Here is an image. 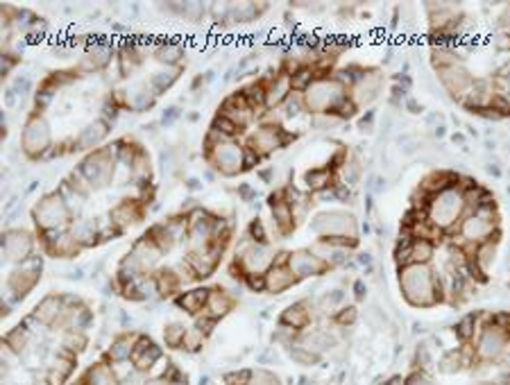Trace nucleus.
<instances>
[{"instance_id": "29", "label": "nucleus", "mask_w": 510, "mask_h": 385, "mask_svg": "<svg viewBox=\"0 0 510 385\" xmlns=\"http://www.w3.org/2000/svg\"><path fill=\"white\" fill-rule=\"evenodd\" d=\"M69 231H71V236L75 238V243H77V245H82V247L93 245V243L98 241V236H100L98 224H95L93 220H84V218L73 220Z\"/></svg>"}, {"instance_id": "54", "label": "nucleus", "mask_w": 510, "mask_h": 385, "mask_svg": "<svg viewBox=\"0 0 510 385\" xmlns=\"http://www.w3.org/2000/svg\"><path fill=\"white\" fill-rule=\"evenodd\" d=\"M180 116H182V109L177 107V105H173V107H168V109L163 111L161 125H166V127H170V125H173L175 120H180Z\"/></svg>"}, {"instance_id": "57", "label": "nucleus", "mask_w": 510, "mask_h": 385, "mask_svg": "<svg viewBox=\"0 0 510 385\" xmlns=\"http://www.w3.org/2000/svg\"><path fill=\"white\" fill-rule=\"evenodd\" d=\"M12 88L16 91V93L25 96L28 91L32 88V82H30V77H28V75H21V77H16V79H14V84H12Z\"/></svg>"}, {"instance_id": "50", "label": "nucleus", "mask_w": 510, "mask_h": 385, "mask_svg": "<svg viewBox=\"0 0 510 385\" xmlns=\"http://www.w3.org/2000/svg\"><path fill=\"white\" fill-rule=\"evenodd\" d=\"M202 343H204L202 331H199V328H191V331L186 333L184 349H188V351H197V349H202Z\"/></svg>"}, {"instance_id": "43", "label": "nucleus", "mask_w": 510, "mask_h": 385, "mask_svg": "<svg viewBox=\"0 0 510 385\" xmlns=\"http://www.w3.org/2000/svg\"><path fill=\"white\" fill-rule=\"evenodd\" d=\"M204 14H207V9L202 3H177V16H182L184 21L197 23L204 18Z\"/></svg>"}, {"instance_id": "11", "label": "nucleus", "mask_w": 510, "mask_h": 385, "mask_svg": "<svg viewBox=\"0 0 510 385\" xmlns=\"http://www.w3.org/2000/svg\"><path fill=\"white\" fill-rule=\"evenodd\" d=\"M243 156H245V150L240 145H236L234 141H223L211 147V163L216 166L218 173H223L227 177L236 175L243 170Z\"/></svg>"}, {"instance_id": "2", "label": "nucleus", "mask_w": 510, "mask_h": 385, "mask_svg": "<svg viewBox=\"0 0 510 385\" xmlns=\"http://www.w3.org/2000/svg\"><path fill=\"white\" fill-rule=\"evenodd\" d=\"M345 98V84L338 77H320L304 91V107L323 116V113L336 111Z\"/></svg>"}, {"instance_id": "40", "label": "nucleus", "mask_w": 510, "mask_h": 385, "mask_svg": "<svg viewBox=\"0 0 510 385\" xmlns=\"http://www.w3.org/2000/svg\"><path fill=\"white\" fill-rule=\"evenodd\" d=\"M59 195L64 197V202H66V207L71 209V213L73 215H77L82 211V207H84V200H86V195H82L80 190H75L69 181H64L62 184V188H59Z\"/></svg>"}, {"instance_id": "20", "label": "nucleus", "mask_w": 510, "mask_h": 385, "mask_svg": "<svg viewBox=\"0 0 510 385\" xmlns=\"http://www.w3.org/2000/svg\"><path fill=\"white\" fill-rule=\"evenodd\" d=\"M263 279H265V290H270L274 294L288 290L297 281V277L293 275V270L288 268V263H284V260H274V265L265 272Z\"/></svg>"}, {"instance_id": "21", "label": "nucleus", "mask_w": 510, "mask_h": 385, "mask_svg": "<svg viewBox=\"0 0 510 385\" xmlns=\"http://www.w3.org/2000/svg\"><path fill=\"white\" fill-rule=\"evenodd\" d=\"M141 220V209L137 200H123L116 209L109 211V222L116 226L118 231L127 229L129 224H137Z\"/></svg>"}, {"instance_id": "44", "label": "nucleus", "mask_w": 510, "mask_h": 385, "mask_svg": "<svg viewBox=\"0 0 510 385\" xmlns=\"http://www.w3.org/2000/svg\"><path fill=\"white\" fill-rule=\"evenodd\" d=\"M342 304H345V290H331L327 292L323 299H320V311L323 313H334V311H340Z\"/></svg>"}, {"instance_id": "13", "label": "nucleus", "mask_w": 510, "mask_h": 385, "mask_svg": "<svg viewBox=\"0 0 510 385\" xmlns=\"http://www.w3.org/2000/svg\"><path fill=\"white\" fill-rule=\"evenodd\" d=\"M35 241L23 229H7L3 236V256L9 263H25L32 254Z\"/></svg>"}, {"instance_id": "45", "label": "nucleus", "mask_w": 510, "mask_h": 385, "mask_svg": "<svg viewBox=\"0 0 510 385\" xmlns=\"http://www.w3.org/2000/svg\"><path fill=\"white\" fill-rule=\"evenodd\" d=\"M463 362H465V358H463L460 351H449V354L440 360V369L445 374H453V372H458L463 367Z\"/></svg>"}, {"instance_id": "5", "label": "nucleus", "mask_w": 510, "mask_h": 385, "mask_svg": "<svg viewBox=\"0 0 510 385\" xmlns=\"http://www.w3.org/2000/svg\"><path fill=\"white\" fill-rule=\"evenodd\" d=\"M71 218H73V213L69 207H66V202L59 192H48V195H43L35 207V222L41 231L66 229V224L71 222Z\"/></svg>"}, {"instance_id": "46", "label": "nucleus", "mask_w": 510, "mask_h": 385, "mask_svg": "<svg viewBox=\"0 0 510 385\" xmlns=\"http://www.w3.org/2000/svg\"><path fill=\"white\" fill-rule=\"evenodd\" d=\"M291 356H293L295 362H299V365H313V362H318V354L308 351L302 345H293L291 347Z\"/></svg>"}, {"instance_id": "18", "label": "nucleus", "mask_w": 510, "mask_h": 385, "mask_svg": "<svg viewBox=\"0 0 510 385\" xmlns=\"http://www.w3.org/2000/svg\"><path fill=\"white\" fill-rule=\"evenodd\" d=\"M288 141H291V136H286L284 130L274 127V125H265V127H261V130L250 139L252 150H259L261 154H268V152L277 150V147H282V145L288 143Z\"/></svg>"}, {"instance_id": "64", "label": "nucleus", "mask_w": 510, "mask_h": 385, "mask_svg": "<svg viewBox=\"0 0 510 385\" xmlns=\"http://www.w3.org/2000/svg\"><path fill=\"white\" fill-rule=\"evenodd\" d=\"M357 297H359V299H363V283H361V281L357 283Z\"/></svg>"}, {"instance_id": "27", "label": "nucleus", "mask_w": 510, "mask_h": 385, "mask_svg": "<svg viewBox=\"0 0 510 385\" xmlns=\"http://www.w3.org/2000/svg\"><path fill=\"white\" fill-rule=\"evenodd\" d=\"M336 345V335L327 331V328H315V331H308L302 335V347H306L313 354H325L327 349H331Z\"/></svg>"}, {"instance_id": "39", "label": "nucleus", "mask_w": 510, "mask_h": 385, "mask_svg": "<svg viewBox=\"0 0 510 385\" xmlns=\"http://www.w3.org/2000/svg\"><path fill=\"white\" fill-rule=\"evenodd\" d=\"M28 340H30V331L25 326H16L12 328L7 335H5V347L9 351H14V354H23L25 347H28Z\"/></svg>"}, {"instance_id": "22", "label": "nucleus", "mask_w": 510, "mask_h": 385, "mask_svg": "<svg viewBox=\"0 0 510 385\" xmlns=\"http://www.w3.org/2000/svg\"><path fill=\"white\" fill-rule=\"evenodd\" d=\"M161 358V349L152 343L150 338H139L137 340V347H134V354H132V362H134V367L139 372H148L152 369V365Z\"/></svg>"}, {"instance_id": "30", "label": "nucleus", "mask_w": 510, "mask_h": 385, "mask_svg": "<svg viewBox=\"0 0 510 385\" xmlns=\"http://www.w3.org/2000/svg\"><path fill=\"white\" fill-rule=\"evenodd\" d=\"M308 322H311V311H308V306L304 301L288 306V309L284 311V315H282V324L288 326V328H293V331H297V328H304Z\"/></svg>"}, {"instance_id": "3", "label": "nucleus", "mask_w": 510, "mask_h": 385, "mask_svg": "<svg viewBox=\"0 0 510 385\" xmlns=\"http://www.w3.org/2000/svg\"><path fill=\"white\" fill-rule=\"evenodd\" d=\"M116 152L114 147H107V150H93L84 161L80 163V175L91 184V188H105L114 181L116 177Z\"/></svg>"}, {"instance_id": "41", "label": "nucleus", "mask_w": 510, "mask_h": 385, "mask_svg": "<svg viewBox=\"0 0 510 385\" xmlns=\"http://www.w3.org/2000/svg\"><path fill=\"white\" fill-rule=\"evenodd\" d=\"M177 75H180V68H175V71L154 73V75L150 77V86L154 88V93H163V91H168V88L177 82Z\"/></svg>"}, {"instance_id": "60", "label": "nucleus", "mask_w": 510, "mask_h": 385, "mask_svg": "<svg viewBox=\"0 0 510 385\" xmlns=\"http://www.w3.org/2000/svg\"><path fill=\"white\" fill-rule=\"evenodd\" d=\"M372 122H374V113H368V116H363V118H361L359 127L368 132V130H372Z\"/></svg>"}, {"instance_id": "15", "label": "nucleus", "mask_w": 510, "mask_h": 385, "mask_svg": "<svg viewBox=\"0 0 510 385\" xmlns=\"http://www.w3.org/2000/svg\"><path fill=\"white\" fill-rule=\"evenodd\" d=\"M438 75H440L442 86H445L453 98H460L463 93H470V88L474 84L470 71L463 64H453V66H447V68H440Z\"/></svg>"}, {"instance_id": "26", "label": "nucleus", "mask_w": 510, "mask_h": 385, "mask_svg": "<svg viewBox=\"0 0 510 385\" xmlns=\"http://www.w3.org/2000/svg\"><path fill=\"white\" fill-rule=\"evenodd\" d=\"M231 306H234V299L229 297V294L223 290V288H211L209 290V299H207V315L211 317V320H220V317H225Z\"/></svg>"}, {"instance_id": "37", "label": "nucleus", "mask_w": 510, "mask_h": 385, "mask_svg": "<svg viewBox=\"0 0 510 385\" xmlns=\"http://www.w3.org/2000/svg\"><path fill=\"white\" fill-rule=\"evenodd\" d=\"M182 57H184V48L177 43H161V45H157V50H154V59L166 66L180 64Z\"/></svg>"}, {"instance_id": "56", "label": "nucleus", "mask_w": 510, "mask_h": 385, "mask_svg": "<svg viewBox=\"0 0 510 385\" xmlns=\"http://www.w3.org/2000/svg\"><path fill=\"white\" fill-rule=\"evenodd\" d=\"M406 385H436V383L431 381L424 372H413L411 377L406 379Z\"/></svg>"}, {"instance_id": "25", "label": "nucleus", "mask_w": 510, "mask_h": 385, "mask_svg": "<svg viewBox=\"0 0 510 385\" xmlns=\"http://www.w3.org/2000/svg\"><path fill=\"white\" fill-rule=\"evenodd\" d=\"M112 52H114L112 45L98 43L82 57L80 66H77V68H80L82 73H95V71H100V68H105L109 62H112Z\"/></svg>"}, {"instance_id": "19", "label": "nucleus", "mask_w": 510, "mask_h": 385, "mask_svg": "<svg viewBox=\"0 0 510 385\" xmlns=\"http://www.w3.org/2000/svg\"><path fill=\"white\" fill-rule=\"evenodd\" d=\"M107 134H109V122L107 120L98 118L93 122H88L86 127L77 134V139L73 141V150L75 147L77 150H93V147H98L107 139Z\"/></svg>"}, {"instance_id": "49", "label": "nucleus", "mask_w": 510, "mask_h": 385, "mask_svg": "<svg viewBox=\"0 0 510 385\" xmlns=\"http://www.w3.org/2000/svg\"><path fill=\"white\" fill-rule=\"evenodd\" d=\"M84 347H86V335L82 331H71L64 340V349L69 351H84Z\"/></svg>"}, {"instance_id": "31", "label": "nucleus", "mask_w": 510, "mask_h": 385, "mask_svg": "<svg viewBox=\"0 0 510 385\" xmlns=\"http://www.w3.org/2000/svg\"><path fill=\"white\" fill-rule=\"evenodd\" d=\"M207 299H209V290H191V292H184L182 297H177V306L184 309L186 313L191 315H199L204 309H207Z\"/></svg>"}, {"instance_id": "63", "label": "nucleus", "mask_w": 510, "mask_h": 385, "mask_svg": "<svg viewBox=\"0 0 510 385\" xmlns=\"http://www.w3.org/2000/svg\"><path fill=\"white\" fill-rule=\"evenodd\" d=\"M186 186L191 188V190H197L199 186H202V181H199V179H188V181H186Z\"/></svg>"}, {"instance_id": "17", "label": "nucleus", "mask_w": 510, "mask_h": 385, "mask_svg": "<svg viewBox=\"0 0 510 385\" xmlns=\"http://www.w3.org/2000/svg\"><path fill=\"white\" fill-rule=\"evenodd\" d=\"M35 320H39L46 326H62L66 320V301L59 294H48L46 299H41L35 309Z\"/></svg>"}, {"instance_id": "55", "label": "nucleus", "mask_w": 510, "mask_h": 385, "mask_svg": "<svg viewBox=\"0 0 510 385\" xmlns=\"http://www.w3.org/2000/svg\"><path fill=\"white\" fill-rule=\"evenodd\" d=\"M336 320H338V324H342V326L352 324L354 320H357V309H354V306H349V309H340Z\"/></svg>"}, {"instance_id": "52", "label": "nucleus", "mask_w": 510, "mask_h": 385, "mask_svg": "<svg viewBox=\"0 0 510 385\" xmlns=\"http://www.w3.org/2000/svg\"><path fill=\"white\" fill-rule=\"evenodd\" d=\"M345 181L347 184H357L359 177H361V163L359 161H352V163H345Z\"/></svg>"}, {"instance_id": "62", "label": "nucleus", "mask_w": 510, "mask_h": 385, "mask_svg": "<svg viewBox=\"0 0 510 385\" xmlns=\"http://www.w3.org/2000/svg\"><path fill=\"white\" fill-rule=\"evenodd\" d=\"M14 64H16L14 57H5V62H3V75H9V71L14 68Z\"/></svg>"}, {"instance_id": "48", "label": "nucleus", "mask_w": 510, "mask_h": 385, "mask_svg": "<svg viewBox=\"0 0 510 385\" xmlns=\"http://www.w3.org/2000/svg\"><path fill=\"white\" fill-rule=\"evenodd\" d=\"M250 385H282V381L268 369H257V372H252Z\"/></svg>"}, {"instance_id": "10", "label": "nucleus", "mask_w": 510, "mask_h": 385, "mask_svg": "<svg viewBox=\"0 0 510 385\" xmlns=\"http://www.w3.org/2000/svg\"><path fill=\"white\" fill-rule=\"evenodd\" d=\"M508 345H510V331L492 322L481 331L479 343H476V354L483 360H497L508 351Z\"/></svg>"}, {"instance_id": "33", "label": "nucleus", "mask_w": 510, "mask_h": 385, "mask_svg": "<svg viewBox=\"0 0 510 385\" xmlns=\"http://www.w3.org/2000/svg\"><path fill=\"white\" fill-rule=\"evenodd\" d=\"M148 238L161 249V252H170V249L175 247V243H177V236H175V231L168 226V222L154 224L152 229H150V234H148Z\"/></svg>"}, {"instance_id": "38", "label": "nucleus", "mask_w": 510, "mask_h": 385, "mask_svg": "<svg viewBox=\"0 0 510 385\" xmlns=\"http://www.w3.org/2000/svg\"><path fill=\"white\" fill-rule=\"evenodd\" d=\"M331 179H334V173H331V168H315V170H308V173L304 175L306 186L311 188V190L329 188Z\"/></svg>"}, {"instance_id": "8", "label": "nucleus", "mask_w": 510, "mask_h": 385, "mask_svg": "<svg viewBox=\"0 0 510 385\" xmlns=\"http://www.w3.org/2000/svg\"><path fill=\"white\" fill-rule=\"evenodd\" d=\"M52 143V136H50V125L48 120L35 113V116H30L25 127H23V136H21V145H23V152L32 159L41 156L43 152L48 150Z\"/></svg>"}, {"instance_id": "16", "label": "nucleus", "mask_w": 510, "mask_h": 385, "mask_svg": "<svg viewBox=\"0 0 510 385\" xmlns=\"http://www.w3.org/2000/svg\"><path fill=\"white\" fill-rule=\"evenodd\" d=\"M381 84H383V77L379 73H374V71L361 73L357 82L352 84L354 102H357V105H370V102L376 100V96H379Z\"/></svg>"}, {"instance_id": "47", "label": "nucleus", "mask_w": 510, "mask_h": 385, "mask_svg": "<svg viewBox=\"0 0 510 385\" xmlns=\"http://www.w3.org/2000/svg\"><path fill=\"white\" fill-rule=\"evenodd\" d=\"M211 127H214V130H218V132L223 134V136H227V139H229V136H236V134L240 132L234 122H231L229 118H225V116H220V113H218V116L214 118V125H211Z\"/></svg>"}, {"instance_id": "51", "label": "nucleus", "mask_w": 510, "mask_h": 385, "mask_svg": "<svg viewBox=\"0 0 510 385\" xmlns=\"http://www.w3.org/2000/svg\"><path fill=\"white\" fill-rule=\"evenodd\" d=\"M250 379H252V372H250V369H240V372L227 374L225 383H227V385H250Z\"/></svg>"}, {"instance_id": "14", "label": "nucleus", "mask_w": 510, "mask_h": 385, "mask_svg": "<svg viewBox=\"0 0 510 385\" xmlns=\"http://www.w3.org/2000/svg\"><path fill=\"white\" fill-rule=\"evenodd\" d=\"M288 268L293 270V275L297 279H306V277H315L323 275L327 270V263L320 256H315L311 249H297V252L288 254Z\"/></svg>"}, {"instance_id": "32", "label": "nucleus", "mask_w": 510, "mask_h": 385, "mask_svg": "<svg viewBox=\"0 0 510 385\" xmlns=\"http://www.w3.org/2000/svg\"><path fill=\"white\" fill-rule=\"evenodd\" d=\"M182 279L184 277L177 275L175 270H161V272H157V277H154V288H157L161 297H170L173 292L180 290Z\"/></svg>"}, {"instance_id": "59", "label": "nucleus", "mask_w": 510, "mask_h": 385, "mask_svg": "<svg viewBox=\"0 0 510 385\" xmlns=\"http://www.w3.org/2000/svg\"><path fill=\"white\" fill-rule=\"evenodd\" d=\"M5 105H7V107H14V105H16V91H14L12 86L5 91Z\"/></svg>"}, {"instance_id": "61", "label": "nucleus", "mask_w": 510, "mask_h": 385, "mask_svg": "<svg viewBox=\"0 0 510 385\" xmlns=\"http://www.w3.org/2000/svg\"><path fill=\"white\" fill-rule=\"evenodd\" d=\"M238 192H240V197H243V200H252V197H254V190L250 188V184H240Z\"/></svg>"}, {"instance_id": "1", "label": "nucleus", "mask_w": 510, "mask_h": 385, "mask_svg": "<svg viewBox=\"0 0 510 385\" xmlns=\"http://www.w3.org/2000/svg\"><path fill=\"white\" fill-rule=\"evenodd\" d=\"M399 286L406 301L413 306H434L442 299V283L429 265H404L399 272Z\"/></svg>"}, {"instance_id": "7", "label": "nucleus", "mask_w": 510, "mask_h": 385, "mask_svg": "<svg viewBox=\"0 0 510 385\" xmlns=\"http://www.w3.org/2000/svg\"><path fill=\"white\" fill-rule=\"evenodd\" d=\"M236 265L245 277L263 275L274 265V254L265 243H243L236 252Z\"/></svg>"}, {"instance_id": "6", "label": "nucleus", "mask_w": 510, "mask_h": 385, "mask_svg": "<svg viewBox=\"0 0 510 385\" xmlns=\"http://www.w3.org/2000/svg\"><path fill=\"white\" fill-rule=\"evenodd\" d=\"M311 229L323 238H357V220L345 211H325L313 218Z\"/></svg>"}, {"instance_id": "36", "label": "nucleus", "mask_w": 510, "mask_h": 385, "mask_svg": "<svg viewBox=\"0 0 510 385\" xmlns=\"http://www.w3.org/2000/svg\"><path fill=\"white\" fill-rule=\"evenodd\" d=\"M82 381L86 385H116L114 372H112V367H107V365H93L91 369L84 374Z\"/></svg>"}, {"instance_id": "12", "label": "nucleus", "mask_w": 510, "mask_h": 385, "mask_svg": "<svg viewBox=\"0 0 510 385\" xmlns=\"http://www.w3.org/2000/svg\"><path fill=\"white\" fill-rule=\"evenodd\" d=\"M41 279V258H28L25 263H21L7 279L9 290L14 292V297L23 299L25 294L37 286Z\"/></svg>"}, {"instance_id": "23", "label": "nucleus", "mask_w": 510, "mask_h": 385, "mask_svg": "<svg viewBox=\"0 0 510 385\" xmlns=\"http://www.w3.org/2000/svg\"><path fill=\"white\" fill-rule=\"evenodd\" d=\"M125 96H127L125 102H127V107L132 111H148L154 105V100H157V93H154V88L150 86V82L132 84Z\"/></svg>"}, {"instance_id": "34", "label": "nucleus", "mask_w": 510, "mask_h": 385, "mask_svg": "<svg viewBox=\"0 0 510 385\" xmlns=\"http://www.w3.org/2000/svg\"><path fill=\"white\" fill-rule=\"evenodd\" d=\"M134 335H120L118 340H114L112 347H109V358H112L114 362H125L132 358V354H134Z\"/></svg>"}, {"instance_id": "4", "label": "nucleus", "mask_w": 510, "mask_h": 385, "mask_svg": "<svg viewBox=\"0 0 510 385\" xmlns=\"http://www.w3.org/2000/svg\"><path fill=\"white\" fill-rule=\"evenodd\" d=\"M463 209H465V195L456 186L440 190L429 197V204H427L429 222H434L436 226H451L458 220Z\"/></svg>"}, {"instance_id": "42", "label": "nucleus", "mask_w": 510, "mask_h": 385, "mask_svg": "<svg viewBox=\"0 0 510 385\" xmlns=\"http://www.w3.org/2000/svg\"><path fill=\"white\" fill-rule=\"evenodd\" d=\"M186 333H188V328L180 322H173L163 328V338H166V345L177 349V347H184V340H186Z\"/></svg>"}, {"instance_id": "53", "label": "nucleus", "mask_w": 510, "mask_h": 385, "mask_svg": "<svg viewBox=\"0 0 510 385\" xmlns=\"http://www.w3.org/2000/svg\"><path fill=\"white\" fill-rule=\"evenodd\" d=\"M474 324H476V317H474V315H468V317H465V320L456 326L458 335H460V338H470V335L474 333Z\"/></svg>"}, {"instance_id": "35", "label": "nucleus", "mask_w": 510, "mask_h": 385, "mask_svg": "<svg viewBox=\"0 0 510 385\" xmlns=\"http://www.w3.org/2000/svg\"><path fill=\"white\" fill-rule=\"evenodd\" d=\"M494 254H497V241H485V243H481L479 247L474 249V263H476V268H479L481 272H487L490 270V265L494 263Z\"/></svg>"}, {"instance_id": "28", "label": "nucleus", "mask_w": 510, "mask_h": 385, "mask_svg": "<svg viewBox=\"0 0 510 385\" xmlns=\"http://www.w3.org/2000/svg\"><path fill=\"white\" fill-rule=\"evenodd\" d=\"M75 367V356L69 354V351H62V354L54 358V365L48 372V385H64L66 379L73 374Z\"/></svg>"}, {"instance_id": "24", "label": "nucleus", "mask_w": 510, "mask_h": 385, "mask_svg": "<svg viewBox=\"0 0 510 385\" xmlns=\"http://www.w3.org/2000/svg\"><path fill=\"white\" fill-rule=\"evenodd\" d=\"M293 93V79L288 73H279L274 79H272V84L270 88H265V107H279L284 105V102L291 98Z\"/></svg>"}, {"instance_id": "9", "label": "nucleus", "mask_w": 510, "mask_h": 385, "mask_svg": "<svg viewBox=\"0 0 510 385\" xmlns=\"http://www.w3.org/2000/svg\"><path fill=\"white\" fill-rule=\"evenodd\" d=\"M497 229L494 222V207H479L472 215L460 222V236L470 243H485L490 241Z\"/></svg>"}, {"instance_id": "58", "label": "nucleus", "mask_w": 510, "mask_h": 385, "mask_svg": "<svg viewBox=\"0 0 510 385\" xmlns=\"http://www.w3.org/2000/svg\"><path fill=\"white\" fill-rule=\"evenodd\" d=\"M257 163H259V154H257V150H245V156H243V170H252V168H257Z\"/></svg>"}]
</instances>
